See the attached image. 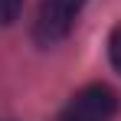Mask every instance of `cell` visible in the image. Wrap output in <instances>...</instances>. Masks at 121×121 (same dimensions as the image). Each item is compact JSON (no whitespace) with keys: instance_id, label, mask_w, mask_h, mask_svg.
Returning <instances> with one entry per match:
<instances>
[{"instance_id":"6da1fadb","label":"cell","mask_w":121,"mask_h":121,"mask_svg":"<svg viewBox=\"0 0 121 121\" xmlns=\"http://www.w3.org/2000/svg\"><path fill=\"white\" fill-rule=\"evenodd\" d=\"M88 0H43L39 13H36V23H33V36L43 46H52V43L65 39L72 33V26L79 20L82 7Z\"/></svg>"},{"instance_id":"7a4b0ae2","label":"cell","mask_w":121,"mask_h":121,"mask_svg":"<svg viewBox=\"0 0 121 121\" xmlns=\"http://www.w3.org/2000/svg\"><path fill=\"white\" fill-rule=\"evenodd\" d=\"M118 111V95L108 85H85L79 88L59 121H111Z\"/></svg>"},{"instance_id":"3957f363","label":"cell","mask_w":121,"mask_h":121,"mask_svg":"<svg viewBox=\"0 0 121 121\" xmlns=\"http://www.w3.org/2000/svg\"><path fill=\"white\" fill-rule=\"evenodd\" d=\"M20 10H23V0H0V26L13 23L20 17Z\"/></svg>"},{"instance_id":"277c9868","label":"cell","mask_w":121,"mask_h":121,"mask_svg":"<svg viewBox=\"0 0 121 121\" xmlns=\"http://www.w3.org/2000/svg\"><path fill=\"white\" fill-rule=\"evenodd\" d=\"M108 56H111V62H115V69L121 72V26L111 33V39H108Z\"/></svg>"}]
</instances>
